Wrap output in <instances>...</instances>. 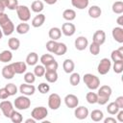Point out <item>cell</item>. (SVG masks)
I'll return each mask as SVG.
<instances>
[{
  "instance_id": "1",
  "label": "cell",
  "mask_w": 123,
  "mask_h": 123,
  "mask_svg": "<svg viewBox=\"0 0 123 123\" xmlns=\"http://www.w3.org/2000/svg\"><path fill=\"white\" fill-rule=\"evenodd\" d=\"M111 92H112V89L110 86H107V85H104V86H101L100 87H98V100H97V103L99 105H106L108 103V101L110 100V97L111 95Z\"/></svg>"
},
{
  "instance_id": "2",
  "label": "cell",
  "mask_w": 123,
  "mask_h": 123,
  "mask_svg": "<svg viewBox=\"0 0 123 123\" xmlns=\"http://www.w3.org/2000/svg\"><path fill=\"white\" fill-rule=\"evenodd\" d=\"M85 85L91 90H95L100 86V80L97 76L91 74V73H86L83 77Z\"/></svg>"
},
{
  "instance_id": "3",
  "label": "cell",
  "mask_w": 123,
  "mask_h": 123,
  "mask_svg": "<svg viewBox=\"0 0 123 123\" xmlns=\"http://www.w3.org/2000/svg\"><path fill=\"white\" fill-rule=\"evenodd\" d=\"M13 106L15 109H17L19 111H25L30 108L31 100L29 99L28 96L22 94L21 96H18L17 98H15V100L13 101Z\"/></svg>"
},
{
  "instance_id": "4",
  "label": "cell",
  "mask_w": 123,
  "mask_h": 123,
  "mask_svg": "<svg viewBox=\"0 0 123 123\" xmlns=\"http://www.w3.org/2000/svg\"><path fill=\"white\" fill-rule=\"evenodd\" d=\"M15 11H16L18 18L22 22H27L28 20H30V18H31V12H30V9L27 6L18 5Z\"/></svg>"
},
{
  "instance_id": "5",
  "label": "cell",
  "mask_w": 123,
  "mask_h": 123,
  "mask_svg": "<svg viewBox=\"0 0 123 123\" xmlns=\"http://www.w3.org/2000/svg\"><path fill=\"white\" fill-rule=\"evenodd\" d=\"M47 115H48V111L43 106L36 107L31 112V116L34 119H36V121H42Z\"/></svg>"
},
{
  "instance_id": "6",
  "label": "cell",
  "mask_w": 123,
  "mask_h": 123,
  "mask_svg": "<svg viewBox=\"0 0 123 123\" xmlns=\"http://www.w3.org/2000/svg\"><path fill=\"white\" fill-rule=\"evenodd\" d=\"M111 62L110 59L108 58H103L98 66H97V71L100 75H106L107 73H109V71L111 70Z\"/></svg>"
},
{
  "instance_id": "7",
  "label": "cell",
  "mask_w": 123,
  "mask_h": 123,
  "mask_svg": "<svg viewBox=\"0 0 123 123\" xmlns=\"http://www.w3.org/2000/svg\"><path fill=\"white\" fill-rule=\"evenodd\" d=\"M0 110L2 111L3 114H4L6 117L10 118L11 115H12V113L13 111H14V106H13V104H12L11 101H8V100L5 99V100H3V101L0 103Z\"/></svg>"
},
{
  "instance_id": "8",
  "label": "cell",
  "mask_w": 123,
  "mask_h": 123,
  "mask_svg": "<svg viewBox=\"0 0 123 123\" xmlns=\"http://www.w3.org/2000/svg\"><path fill=\"white\" fill-rule=\"evenodd\" d=\"M62 104V99L61 96L58 93H51L48 97V107L51 110H58L61 107Z\"/></svg>"
},
{
  "instance_id": "9",
  "label": "cell",
  "mask_w": 123,
  "mask_h": 123,
  "mask_svg": "<svg viewBox=\"0 0 123 123\" xmlns=\"http://www.w3.org/2000/svg\"><path fill=\"white\" fill-rule=\"evenodd\" d=\"M62 33L66 37H72L76 32V27L73 23H70V21L65 22L62 25Z\"/></svg>"
},
{
  "instance_id": "10",
  "label": "cell",
  "mask_w": 123,
  "mask_h": 123,
  "mask_svg": "<svg viewBox=\"0 0 123 123\" xmlns=\"http://www.w3.org/2000/svg\"><path fill=\"white\" fill-rule=\"evenodd\" d=\"M64 104L69 109H75L79 105V99L74 94H67L64 97Z\"/></svg>"
},
{
  "instance_id": "11",
  "label": "cell",
  "mask_w": 123,
  "mask_h": 123,
  "mask_svg": "<svg viewBox=\"0 0 123 123\" xmlns=\"http://www.w3.org/2000/svg\"><path fill=\"white\" fill-rule=\"evenodd\" d=\"M88 113H89V111H88L87 108H86L84 106H77L75 108L74 115L77 119H80V120L86 119L88 116Z\"/></svg>"
},
{
  "instance_id": "12",
  "label": "cell",
  "mask_w": 123,
  "mask_h": 123,
  "mask_svg": "<svg viewBox=\"0 0 123 123\" xmlns=\"http://www.w3.org/2000/svg\"><path fill=\"white\" fill-rule=\"evenodd\" d=\"M74 45H75V48L79 51H83L85 50L87 46H88V40L86 37L84 36H80L78 37L76 39H75V42H74Z\"/></svg>"
},
{
  "instance_id": "13",
  "label": "cell",
  "mask_w": 123,
  "mask_h": 123,
  "mask_svg": "<svg viewBox=\"0 0 123 123\" xmlns=\"http://www.w3.org/2000/svg\"><path fill=\"white\" fill-rule=\"evenodd\" d=\"M19 91L23 94V95H26V96H30V95H33L36 91V87L35 86H33L32 84H27V83H24V84H21L20 86H19Z\"/></svg>"
},
{
  "instance_id": "14",
  "label": "cell",
  "mask_w": 123,
  "mask_h": 123,
  "mask_svg": "<svg viewBox=\"0 0 123 123\" xmlns=\"http://www.w3.org/2000/svg\"><path fill=\"white\" fill-rule=\"evenodd\" d=\"M2 76L7 79V80H11L14 77L15 75V72H14V69L12 67V63H9L7 65H5L3 68H2Z\"/></svg>"
},
{
  "instance_id": "15",
  "label": "cell",
  "mask_w": 123,
  "mask_h": 123,
  "mask_svg": "<svg viewBox=\"0 0 123 123\" xmlns=\"http://www.w3.org/2000/svg\"><path fill=\"white\" fill-rule=\"evenodd\" d=\"M92 41L96 42L99 45L104 44V42L106 41V33L103 30H97L92 36Z\"/></svg>"
},
{
  "instance_id": "16",
  "label": "cell",
  "mask_w": 123,
  "mask_h": 123,
  "mask_svg": "<svg viewBox=\"0 0 123 123\" xmlns=\"http://www.w3.org/2000/svg\"><path fill=\"white\" fill-rule=\"evenodd\" d=\"M111 35L115 41H117L118 43H123V28L122 27L120 26L114 27L111 31Z\"/></svg>"
},
{
  "instance_id": "17",
  "label": "cell",
  "mask_w": 123,
  "mask_h": 123,
  "mask_svg": "<svg viewBox=\"0 0 123 123\" xmlns=\"http://www.w3.org/2000/svg\"><path fill=\"white\" fill-rule=\"evenodd\" d=\"M1 30H2V32H3V35H5V36H10V35H12V34L13 33V31H14V25H13L12 21L10 19V20L7 21L6 23L2 24V25H1Z\"/></svg>"
},
{
  "instance_id": "18",
  "label": "cell",
  "mask_w": 123,
  "mask_h": 123,
  "mask_svg": "<svg viewBox=\"0 0 123 123\" xmlns=\"http://www.w3.org/2000/svg\"><path fill=\"white\" fill-rule=\"evenodd\" d=\"M12 64L15 74H23L27 70V63L24 62H12Z\"/></svg>"
},
{
  "instance_id": "19",
  "label": "cell",
  "mask_w": 123,
  "mask_h": 123,
  "mask_svg": "<svg viewBox=\"0 0 123 123\" xmlns=\"http://www.w3.org/2000/svg\"><path fill=\"white\" fill-rule=\"evenodd\" d=\"M45 15L43 13H37L33 19H32V26L35 28H38L41 27L43 25V23L45 22Z\"/></svg>"
},
{
  "instance_id": "20",
  "label": "cell",
  "mask_w": 123,
  "mask_h": 123,
  "mask_svg": "<svg viewBox=\"0 0 123 123\" xmlns=\"http://www.w3.org/2000/svg\"><path fill=\"white\" fill-rule=\"evenodd\" d=\"M62 68H63L65 73H67V74L72 73L74 71V68H75V63L71 59H66L62 62Z\"/></svg>"
},
{
  "instance_id": "21",
  "label": "cell",
  "mask_w": 123,
  "mask_h": 123,
  "mask_svg": "<svg viewBox=\"0 0 123 123\" xmlns=\"http://www.w3.org/2000/svg\"><path fill=\"white\" fill-rule=\"evenodd\" d=\"M101 14H102V10H101V8L99 6L93 5L88 9V15L91 18H94V19L99 18Z\"/></svg>"
},
{
  "instance_id": "22",
  "label": "cell",
  "mask_w": 123,
  "mask_h": 123,
  "mask_svg": "<svg viewBox=\"0 0 123 123\" xmlns=\"http://www.w3.org/2000/svg\"><path fill=\"white\" fill-rule=\"evenodd\" d=\"M48 36L51 39L58 40L62 36V30L58 27H52L48 32Z\"/></svg>"
},
{
  "instance_id": "23",
  "label": "cell",
  "mask_w": 123,
  "mask_h": 123,
  "mask_svg": "<svg viewBox=\"0 0 123 123\" xmlns=\"http://www.w3.org/2000/svg\"><path fill=\"white\" fill-rule=\"evenodd\" d=\"M89 4V0H71V5L78 10H84L87 8Z\"/></svg>"
},
{
  "instance_id": "24",
  "label": "cell",
  "mask_w": 123,
  "mask_h": 123,
  "mask_svg": "<svg viewBox=\"0 0 123 123\" xmlns=\"http://www.w3.org/2000/svg\"><path fill=\"white\" fill-rule=\"evenodd\" d=\"M44 9V4L42 1L40 0H36L34 1L32 4H31V10L34 12H37V13H40Z\"/></svg>"
},
{
  "instance_id": "25",
  "label": "cell",
  "mask_w": 123,
  "mask_h": 123,
  "mask_svg": "<svg viewBox=\"0 0 123 123\" xmlns=\"http://www.w3.org/2000/svg\"><path fill=\"white\" fill-rule=\"evenodd\" d=\"M111 60L112 62H117V61L123 60V47L113 50L111 54Z\"/></svg>"
},
{
  "instance_id": "26",
  "label": "cell",
  "mask_w": 123,
  "mask_h": 123,
  "mask_svg": "<svg viewBox=\"0 0 123 123\" xmlns=\"http://www.w3.org/2000/svg\"><path fill=\"white\" fill-rule=\"evenodd\" d=\"M38 62V56L36 52H30L26 57V63L28 65H36Z\"/></svg>"
},
{
  "instance_id": "27",
  "label": "cell",
  "mask_w": 123,
  "mask_h": 123,
  "mask_svg": "<svg viewBox=\"0 0 123 123\" xmlns=\"http://www.w3.org/2000/svg\"><path fill=\"white\" fill-rule=\"evenodd\" d=\"M90 118L94 122H99V121L103 120L104 113H103V111L101 110H93L90 112Z\"/></svg>"
},
{
  "instance_id": "28",
  "label": "cell",
  "mask_w": 123,
  "mask_h": 123,
  "mask_svg": "<svg viewBox=\"0 0 123 123\" xmlns=\"http://www.w3.org/2000/svg\"><path fill=\"white\" fill-rule=\"evenodd\" d=\"M62 17L67 21H72L76 18V12L72 9H66L62 12Z\"/></svg>"
},
{
  "instance_id": "29",
  "label": "cell",
  "mask_w": 123,
  "mask_h": 123,
  "mask_svg": "<svg viewBox=\"0 0 123 123\" xmlns=\"http://www.w3.org/2000/svg\"><path fill=\"white\" fill-rule=\"evenodd\" d=\"M44 78L48 83H56L59 76L57 71H45L44 73Z\"/></svg>"
},
{
  "instance_id": "30",
  "label": "cell",
  "mask_w": 123,
  "mask_h": 123,
  "mask_svg": "<svg viewBox=\"0 0 123 123\" xmlns=\"http://www.w3.org/2000/svg\"><path fill=\"white\" fill-rule=\"evenodd\" d=\"M30 30V25L26 22H22V23H19L16 28H15V31L19 34V35H25L29 32Z\"/></svg>"
},
{
  "instance_id": "31",
  "label": "cell",
  "mask_w": 123,
  "mask_h": 123,
  "mask_svg": "<svg viewBox=\"0 0 123 123\" xmlns=\"http://www.w3.org/2000/svg\"><path fill=\"white\" fill-rule=\"evenodd\" d=\"M12 60V53L10 50H4L0 53V62H9Z\"/></svg>"
},
{
  "instance_id": "32",
  "label": "cell",
  "mask_w": 123,
  "mask_h": 123,
  "mask_svg": "<svg viewBox=\"0 0 123 123\" xmlns=\"http://www.w3.org/2000/svg\"><path fill=\"white\" fill-rule=\"evenodd\" d=\"M66 52H67V46H66V44L63 43V42H58L54 54H56L57 56H62Z\"/></svg>"
},
{
  "instance_id": "33",
  "label": "cell",
  "mask_w": 123,
  "mask_h": 123,
  "mask_svg": "<svg viewBox=\"0 0 123 123\" xmlns=\"http://www.w3.org/2000/svg\"><path fill=\"white\" fill-rule=\"evenodd\" d=\"M8 46H9V48H10L11 50L15 51V50H17V49L19 48V46H20V40H19L18 38H16V37H11V38H9V40H8Z\"/></svg>"
},
{
  "instance_id": "34",
  "label": "cell",
  "mask_w": 123,
  "mask_h": 123,
  "mask_svg": "<svg viewBox=\"0 0 123 123\" xmlns=\"http://www.w3.org/2000/svg\"><path fill=\"white\" fill-rule=\"evenodd\" d=\"M111 10L116 14H121L123 12V2L122 1H115L112 4Z\"/></svg>"
},
{
  "instance_id": "35",
  "label": "cell",
  "mask_w": 123,
  "mask_h": 123,
  "mask_svg": "<svg viewBox=\"0 0 123 123\" xmlns=\"http://www.w3.org/2000/svg\"><path fill=\"white\" fill-rule=\"evenodd\" d=\"M119 110H120V109H119V107L116 105L115 102H111V103L107 106V111H108V113H110L111 115L116 114Z\"/></svg>"
},
{
  "instance_id": "36",
  "label": "cell",
  "mask_w": 123,
  "mask_h": 123,
  "mask_svg": "<svg viewBox=\"0 0 123 123\" xmlns=\"http://www.w3.org/2000/svg\"><path fill=\"white\" fill-rule=\"evenodd\" d=\"M80 81H81L80 74H79V73H77V72H72V73H71V75H70V77H69V82H70L71 86H75L79 85Z\"/></svg>"
},
{
  "instance_id": "37",
  "label": "cell",
  "mask_w": 123,
  "mask_h": 123,
  "mask_svg": "<svg viewBox=\"0 0 123 123\" xmlns=\"http://www.w3.org/2000/svg\"><path fill=\"white\" fill-rule=\"evenodd\" d=\"M11 121L12 123H21L23 121V117H22V114L16 111H13V112L12 113L11 117H10Z\"/></svg>"
},
{
  "instance_id": "38",
  "label": "cell",
  "mask_w": 123,
  "mask_h": 123,
  "mask_svg": "<svg viewBox=\"0 0 123 123\" xmlns=\"http://www.w3.org/2000/svg\"><path fill=\"white\" fill-rule=\"evenodd\" d=\"M86 99L87 103H89V104H96L97 103V100H98V95H97V93L90 91V92H87L86 93Z\"/></svg>"
},
{
  "instance_id": "39",
  "label": "cell",
  "mask_w": 123,
  "mask_h": 123,
  "mask_svg": "<svg viewBox=\"0 0 123 123\" xmlns=\"http://www.w3.org/2000/svg\"><path fill=\"white\" fill-rule=\"evenodd\" d=\"M44 73H45V67L43 64H37L35 66L34 74L36 75V77H42L44 76Z\"/></svg>"
},
{
  "instance_id": "40",
  "label": "cell",
  "mask_w": 123,
  "mask_h": 123,
  "mask_svg": "<svg viewBox=\"0 0 123 123\" xmlns=\"http://www.w3.org/2000/svg\"><path fill=\"white\" fill-rule=\"evenodd\" d=\"M57 44H58L57 40L50 39V40H48V41L46 42L45 47H46V49H47V51H48L49 53H53V54H54V52H55V50H56V47H57Z\"/></svg>"
},
{
  "instance_id": "41",
  "label": "cell",
  "mask_w": 123,
  "mask_h": 123,
  "mask_svg": "<svg viewBox=\"0 0 123 123\" xmlns=\"http://www.w3.org/2000/svg\"><path fill=\"white\" fill-rule=\"evenodd\" d=\"M24 82L27 84H34L36 81V75L34 72H26L24 74Z\"/></svg>"
},
{
  "instance_id": "42",
  "label": "cell",
  "mask_w": 123,
  "mask_h": 123,
  "mask_svg": "<svg viewBox=\"0 0 123 123\" xmlns=\"http://www.w3.org/2000/svg\"><path fill=\"white\" fill-rule=\"evenodd\" d=\"M54 57L51 55V54H43L41 57H40V62L41 64L43 65H46L48 64L49 62H51L52 61H54Z\"/></svg>"
},
{
  "instance_id": "43",
  "label": "cell",
  "mask_w": 123,
  "mask_h": 123,
  "mask_svg": "<svg viewBox=\"0 0 123 123\" xmlns=\"http://www.w3.org/2000/svg\"><path fill=\"white\" fill-rule=\"evenodd\" d=\"M113 66H112V69L114 71V73H117V74H120L122 71H123V60L121 61H117V62H113Z\"/></svg>"
},
{
  "instance_id": "44",
  "label": "cell",
  "mask_w": 123,
  "mask_h": 123,
  "mask_svg": "<svg viewBox=\"0 0 123 123\" xmlns=\"http://www.w3.org/2000/svg\"><path fill=\"white\" fill-rule=\"evenodd\" d=\"M100 46L99 44H97L96 42H91V44L89 45V52L93 55V56H97L100 53Z\"/></svg>"
},
{
  "instance_id": "45",
  "label": "cell",
  "mask_w": 123,
  "mask_h": 123,
  "mask_svg": "<svg viewBox=\"0 0 123 123\" xmlns=\"http://www.w3.org/2000/svg\"><path fill=\"white\" fill-rule=\"evenodd\" d=\"M44 67H45V71H57V69L59 67V63H58V62H56V60H54L51 62H49L48 64L44 65Z\"/></svg>"
},
{
  "instance_id": "46",
  "label": "cell",
  "mask_w": 123,
  "mask_h": 123,
  "mask_svg": "<svg viewBox=\"0 0 123 123\" xmlns=\"http://www.w3.org/2000/svg\"><path fill=\"white\" fill-rule=\"evenodd\" d=\"M5 87H6V89L8 90V92H9L10 96L15 95V94L17 93V87H16V86H15L14 84H12V83L7 84V85L5 86Z\"/></svg>"
},
{
  "instance_id": "47",
  "label": "cell",
  "mask_w": 123,
  "mask_h": 123,
  "mask_svg": "<svg viewBox=\"0 0 123 123\" xmlns=\"http://www.w3.org/2000/svg\"><path fill=\"white\" fill-rule=\"evenodd\" d=\"M6 1V8H8L11 11L16 10L18 6V0H5Z\"/></svg>"
},
{
  "instance_id": "48",
  "label": "cell",
  "mask_w": 123,
  "mask_h": 123,
  "mask_svg": "<svg viewBox=\"0 0 123 123\" xmlns=\"http://www.w3.org/2000/svg\"><path fill=\"white\" fill-rule=\"evenodd\" d=\"M37 89L38 91L41 93V94H45L47 92H49L50 90V86L47 84V83H40L37 86Z\"/></svg>"
},
{
  "instance_id": "49",
  "label": "cell",
  "mask_w": 123,
  "mask_h": 123,
  "mask_svg": "<svg viewBox=\"0 0 123 123\" xmlns=\"http://www.w3.org/2000/svg\"><path fill=\"white\" fill-rule=\"evenodd\" d=\"M9 96H10V94H9L8 90L6 89V87L0 88V99H1V100H5V99H7Z\"/></svg>"
},
{
  "instance_id": "50",
  "label": "cell",
  "mask_w": 123,
  "mask_h": 123,
  "mask_svg": "<svg viewBox=\"0 0 123 123\" xmlns=\"http://www.w3.org/2000/svg\"><path fill=\"white\" fill-rule=\"evenodd\" d=\"M10 20V17L5 12H0V26Z\"/></svg>"
},
{
  "instance_id": "51",
  "label": "cell",
  "mask_w": 123,
  "mask_h": 123,
  "mask_svg": "<svg viewBox=\"0 0 123 123\" xmlns=\"http://www.w3.org/2000/svg\"><path fill=\"white\" fill-rule=\"evenodd\" d=\"M114 102L119 107V109H123V96H118Z\"/></svg>"
},
{
  "instance_id": "52",
  "label": "cell",
  "mask_w": 123,
  "mask_h": 123,
  "mask_svg": "<svg viewBox=\"0 0 123 123\" xmlns=\"http://www.w3.org/2000/svg\"><path fill=\"white\" fill-rule=\"evenodd\" d=\"M116 115H117V121H119V122H123V110L122 109H120L119 111H118V112L116 113Z\"/></svg>"
},
{
  "instance_id": "53",
  "label": "cell",
  "mask_w": 123,
  "mask_h": 123,
  "mask_svg": "<svg viewBox=\"0 0 123 123\" xmlns=\"http://www.w3.org/2000/svg\"><path fill=\"white\" fill-rule=\"evenodd\" d=\"M116 122H117V120L113 117H111V116L104 119V123H116Z\"/></svg>"
},
{
  "instance_id": "54",
  "label": "cell",
  "mask_w": 123,
  "mask_h": 123,
  "mask_svg": "<svg viewBox=\"0 0 123 123\" xmlns=\"http://www.w3.org/2000/svg\"><path fill=\"white\" fill-rule=\"evenodd\" d=\"M5 9H6V1L0 0V12H4Z\"/></svg>"
},
{
  "instance_id": "55",
  "label": "cell",
  "mask_w": 123,
  "mask_h": 123,
  "mask_svg": "<svg viewBox=\"0 0 123 123\" xmlns=\"http://www.w3.org/2000/svg\"><path fill=\"white\" fill-rule=\"evenodd\" d=\"M116 23H117L120 27L123 26V15H119V16L117 17V19H116Z\"/></svg>"
},
{
  "instance_id": "56",
  "label": "cell",
  "mask_w": 123,
  "mask_h": 123,
  "mask_svg": "<svg viewBox=\"0 0 123 123\" xmlns=\"http://www.w3.org/2000/svg\"><path fill=\"white\" fill-rule=\"evenodd\" d=\"M46 4H48V5H54V4H56L57 3V1L58 0H43Z\"/></svg>"
},
{
  "instance_id": "57",
  "label": "cell",
  "mask_w": 123,
  "mask_h": 123,
  "mask_svg": "<svg viewBox=\"0 0 123 123\" xmlns=\"http://www.w3.org/2000/svg\"><path fill=\"white\" fill-rule=\"evenodd\" d=\"M25 123H36V119H34L33 117L32 118H28L25 120Z\"/></svg>"
},
{
  "instance_id": "58",
  "label": "cell",
  "mask_w": 123,
  "mask_h": 123,
  "mask_svg": "<svg viewBox=\"0 0 123 123\" xmlns=\"http://www.w3.org/2000/svg\"><path fill=\"white\" fill-rule=\"evenodd\" d=\"M2 37H3V32H2V30L0 29V39L2 38Z\"/></svg>"
}]
</instances>
